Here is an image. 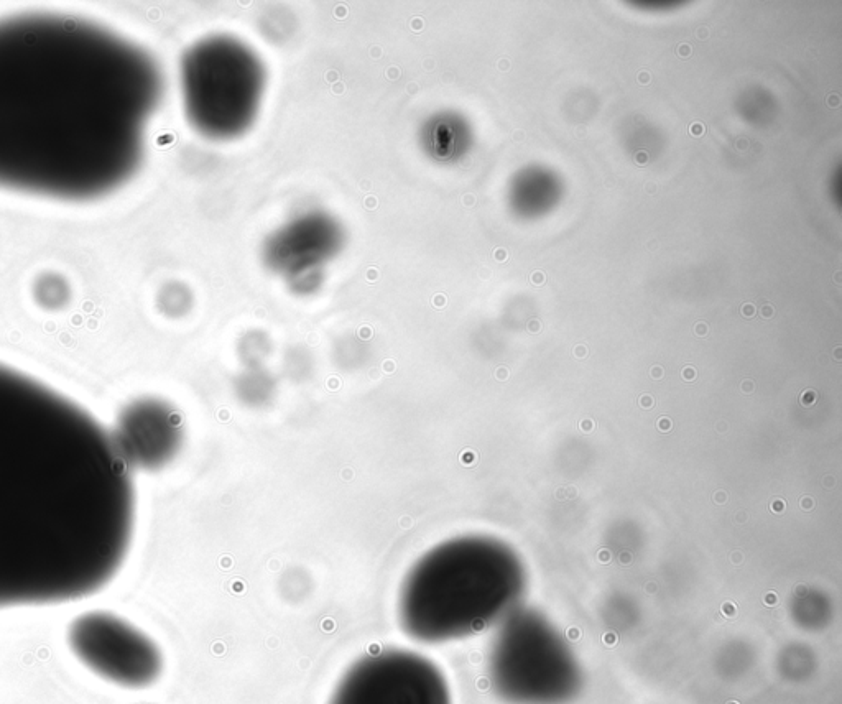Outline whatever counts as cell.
Instances as JSON below:
<instances>
[{
	"instance_id": "obj_1",
	"label": "cell",
	"mask_w": 842,
	"mask_h": 704,
	"mask_svg": "<svg viewBox=\"0 0 842 704\" xmlns=\"http://www.w3.org/2000/svg\"><path fill=\"white\" fill-rule=\"evenodd\" d=\"M132 471L109 428L0 364V609L75 603L130 552Z\"/></svg>"
},
{
	"instance_id": "obj_2",
	"label": "cell",
	"mask_w": 842,
	"mask_h": 704,
	"mask_svg": "<svg viewBox=\"0 0 842 704\" xmlns=\"http://www.w3.org/2000/svg\"><path fill=\"white\" fill-rule=\"evenodd\" d=\"M149 51L73 15L0 19V188L91 201L137 172L162 99Z\"/></svg>"
},
{
	"instance_id": "obj_3",
	"label": "cell",
	"mask_w": 842,
	"mask_h": 704,
	"mask_svg": "<svg viewBox=\"0 0 842 704\" xmlns=\"http://www.w3.org/2000/svg\"><path fill=\"white\" fill-rule=\"evenodd\" d=\"M525 571L507 545L489 537H458L421 556L403 579L398 617L421 644L466 639L517 611Z\"/></svg>"
},
{
	"instance_id": "obj_4",
	"label": "cell",
	"mask_w": 842,
	"mask_h": 704,
	"mask_svg": "<svg viewBox=\"0 0 842 704\" xmlns=\"http://www.w3.org/2000/svg\"><path fill=\"white\" fill-rule=\"evenodd\" d=\"M181 93L191 124L211 139H232L254 124L265 89L259 56L231 37H209L181 60Z\"/></svg>"
},
{
	"instance_id": "obj_5",
	"label": "cell",
	"mask_w": 842,
	"mask_h": 704,
	"mask_svg": "<svg viewBox=\"0 0 842 704\" xmlns=\"http://www.w3.org/2000/svg\"><path fill=\"white\" fill-rule=\"evenodd\" d=\"M487 672L492 690L509 704H568L583 686L568 642L532 611H514L500 622Z\"/></svg>"
},
{
	"instance_id": "obj_6",
	"label": "cell",
	"mask_w": 842,
	"mask_h": 704,
	"mask_svg": "<svg viewBox=\"0 0 842 704\" xmlns=\"http://www.w3.org/2000/svg\"><path fill=\"white\" fill-rule=\"evenodd\" d=\"M73 657L94 677L124 690H145L162 677L165 660L157 642L114 612L89 611L66 630Z\"/></svg>"
},
{
	"instance_id": "obj_7",
	"label": "cell",
	"mask_w": 842,
	"mask_h": 704,
	"mask_svg": "<svg viewBox=\"0 0 842 704\" xmlns=\"http://www.w3.org/2000/svg\"><path fill=\"white\" fill-rule=\"evenodd\" d=\"M329 704H453L435 663L410 650H379L359 658L339 680Z\"/></svg>"
},
{
	"instance_id": "obj_8",
	"label": "cell",
	"mask_w": 842,
	"mask_h": 704,
	"mask_svg": "<svg viewBox=\"0 0 842 704\" xmlns=\"http://www.w3.org/2000/svg\"><path fill=\"white\" fill-rule=\"evenodd\" d=\"M111 433L130 471L163 468L175 458L183 440L178 413L157 399L129 403Z\"/></svg>"
},
{
	"instance_id": "obj_9",
	"label": "cell",
	"mask_w": 842,
	"mask_h": 704,
	"mask_svg": "<svg viewBox=\"0 0 842 704\" xmlns=\"http://www.w3.org/2000/svg\"><path fill=\"white\" fill-rule=\"evenodd\" d=\"M341 244L343 231L333 218L306 214L270 237L265 260L278 274L303 282L313 277Z\"/></svg>"
},
{
	"instance_id": "obj_10",
	"label": "cell",
	"mask_w": 842,
	"mask_h": 704,
	"mask_svg": "<svg viewBox=\"0 0 842 704\" xmlns=\"http://www.w3.org/2000/svg\"><path fill=\"white\" fill-rule=\"evenodd\" d=\"M690 132L691 135H694V137H701V135H703L704 132H706V129H704V126L703 124H701V122H694V124H691Z\"/></svg>"
},
{
	"instance_id": "obj_11",
	"label": "cell",
	"mask_w": 842,
	"mask_h": 704,
	"mask_svg": "<svg viewBox=\"0 0 842 704\" xmlns=\"http://www.w3.org/2000/svg\"><path fill=\"white\" fill-rule=\"evenodd\" d=\"M634 162L642 167V165H645V163L648 162V153L644 152V150H640V152H637V155H635Z\"/></svg>"
},
{
	"instance_id": "obj_12",
	"label": "cell",
	"mask_w": 842,
	"mask_h": 704,
	"mask_svg": "<svg viewBox=\"0 0 842 704\" xmlns=\"http://www.w3.org/2000/svg\"><path fill=\"white\" fill-rule=\"evenodd\" d=\"M691 51L693 50H691V47L690 45H688V43H683V45H680V47H678V55H680L681 58H688V56L691 55Z\"/></svg>"
},
{
	"instance_id": "obj_13",
	"label": "cell",
	"mask_w": 842,
	"mask_h": 704,
	"mask_svg": "<svg viewBox=\"0 0 842 704\" xmlns=\"http://www.w3.org/2000/svg\"><path fill=\"white\" fill-rule=\"evenodd\" d=\"M826 102H828L829 107H838L839 104H841V98H839L838 94H831V96H828V99H826Z\"/></svg>"
},
{
	"instance_id": "obj_14",
	"label": "cell",
	"mask_w": 842,
	"mask_h": 704,
	"mask_svg": "<svg viewBox=\"0 0 842 704\" xmlns=\"http://www.w3.org/2000/svg\"><path fill=\"white\" fill-rule=\"evenodd\" d=\"M696 37H698L699 40H706V38L709 37V28L699 27L698 30H696Z\"/></svg>"
},
{
	"instance_id": "obj_15",
	"label": "cell",
	"mask_w": 842,
	"mask_h": 704,
	"mask_svg": "<svg viewBox=\"0 0 842 704\" xmlns=\"http://www.w3.org/2000/svg\"><path fill=\"white\" fill-rule=\"evenodd\" d=\"M650 79H652V76H650V73H647V71H642L639 75V81L642 84L650 83Z\"/></svg>"
},
{
	"instance_id": "obj_16",
	"label": "cell",
	"mask_w": 842,
	"mask_h": 704,
	"mask_svg": "<svg viewBox=\"0 0 842 704\" xmlns=\"http://www.w3.org/2000/svg\"><path fill=\"white\" fill-rule=\"evenodd\" d=\"M543 282H545V275H543L542 272H535V274H533V283L540 285V283Z\"/></svg>"
},
{
	"instance_id": "obj_17",
	"label": "cell",
	"mask_w": 842,
	"mask_h": 704,
	"mask_svg": "<svg viewBox=\"0 0 842 704\" xmlns=\"http://www.w3.org/2000/svg\"><path fill=\"white\" fill-rule=\"evenodd\" d=\"M744 315H745V316H752V315H754V306H752V305H745V306H744Z\"/></svg>"
},
{
	"instance_id": "obj_18",
	"label": "cell",
	"mask_w": 842,
	"mask_h": 704,
	"mask_svg": "<svg viewBox=\"0 0 842 704\" xmlns=\"http://www.w3.org/2000/svg\"><path fill=\"white\" fill-rule=\"evenodd\" d=\"M645 190H647L648 193H655L657 186L653 185V183H647V185H645Z\"/></svg>"
},
{
	"instance_id": "obj_19",
	"label": "cell",
	"mask_w": 842,
	"mask_h": 704,
	"mask_svg": "<svg viewBox=\"0 0 842 704\" xmlns=\"http://www.w3.org/2000/svg\"><path fill=\"white\" fill-rule=\"evenodd\" d=\"M762 315L764 316H772V306H765L764 310H762Z\"/></svg>"
},
{
	"instance_id": "obj_20",
	"label": "cell",
	"mask_w": 842,
	"mask_h": 704,
	"mask_svg": "<svg viewBox=\"0 0 842 704\" xmlns=\"http://www.w3.org/2000/svg\"><path fill=\"white\" fill-rule=\"evenodd\" d=\"M532 329H533V331H537V329H538V323H537V321H533V323H532Z\"/></svg>"
}]
</instances>
